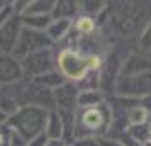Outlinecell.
Listing matches in <instances>:
<instances>
[{
  "instance_id": "cell-26",
  "label": "cell",
  "mask_w": 151,
  "mask_h": 146,
  "mask_svg": "<svg viewBox=\"0 0 151 146\" xmlns=\"http://www.w3.org/2000/svg\"><path fill=\"white\" fill-rule=\"evenodd\" d=\"M10 15H12V7L9 5V7L5 9V10H4V12H0V27L4 26V22L7 21L9 17H10Z\"/></svg>"
},
{
  "instance_id": "cell-17",
  "label": "cell",
  "mask_w": 151,
  "mask_h": 146,
  "mask_svg": "<svg viewBox=\"0 0 151 146\" xmlns=\"http://www.w3.org/2000/svg\"><path fill=\"white\" fill-rule=\"evenodd\" d=\"M126 134L131 139H134L136 143H139V145H146V143H150V139H151V126L148 122L131 126V127H127Z\"/></svg>"
},
{
  "instance_id": "cell-29",
  "label": "cell",
  "mask_w": 151,
  "mask_h": 146,
  "mask_svg": "<svg viewBox=\"0 0 151 146\" xmlns=\"http://www.w3.org/2000/svg\"><path fill=\"white\" fill-rule=\"evenodd\" d=\"M144 146H151V141H150V143H146V145H144Z\"/></svg>"
},
{
  "instance_id": "cell-18",
  "label": "cell",
  "mask_w": 151,
  "mask_h": 146,
  "mask_svg": "<svg viewBox=\"0 0 151 146\" xmlns=\"http://www.w3.org/2000/svg\"><path fill=\"white\" fill-rule=\"evenodd\" d=\"M31 82H36V83H39V85H42V87H46V88L56 90V88H58V87H61V85L65 83L66 80H65V77H63L58 70H55V71L44 73V75L34 78V80H31Z\"/></svg>"
},
{
  "instance_id": "cell-20",
  "label": "cell",
  "mask_w": 151,
  "mask_h": 146,
  "mask_svg": "<svg viewBox=\"0 0 151 146\" xmlns=\"http://www.w3.org/2000/svg\"><path fill=\"white\" fill-rule=\"evenodd\" d=\"M73 29H75L78 34L88 36L95 31V19L93 17H87V15H78L75 19Z\"/></svg>"
},
{
  "instance_id": "cell-9",
  "label": "cell",
  "mask_w": 151,
  "mask_h": 146,
  "mask_svg": "<svg viewBox=\"0 0 151 146\" xmlns=\"http://www.w3.org/2000/svg\"><path fill=\"white\" fill-rule=\"evenodd\" d=\"M22 80L21 63L12 55L0 53V85H12Z\"/></svg>"
},
{
  "instance_id": "cell-8",
  "label": "cell",
  "mask_w": 151,
  "mask_h": 146,
  "mask_svg": "<svg viewBox=\"0 0 151 146\" xmlns=\"http://www.w3.org/2000/svg\"><path fill=\"white\" fill-rule=\"evenodd\" d=\"M78 87L73 82H65L61 87L55 90V111L60 112H75L78 100Z\"/></svg>"
},
{
  "instance_id": "cell-1",
  "label": "cell",
  "mask_w": 151,
  "mask_h": 146,
  "mask_svg": "<svg viewBox=\"0 0 151 146\" xmlns=\"http://www.w3.org/2000/svg\"><path fill=\"white\" fill-rule=\"evenodd\" d=\"M112 122L110 105L104 100L95 107L78 109L75 111V127H73V141L82 138H104Z\"/></svg>"
},
{
  "instance_id": "cell-5",
  "label": "cell",
  "mask_w": 151,
  "mask_h": 146,
  "mask_svg": "<svg viewBox=\"0 0 151 146\" xmlns=\"http://www.w3.org/2000/svg\"><path fill=\"white\" fill-rule=\"evenodd\" d=\"M49 48H55V42L46 36V32L22 27L21 36H19V39L15 42V48L12 51V56L17 61H21L26 56L32 55L36 51H42V49H49Z\"/></svg>"
},
{
  "instance_id": "cell-16",
  "label": "cell",
  "mask_w": 151,
  "mask_h": 146,
  "mask_svg": "<svg viewBox=\"0 0 151 146\" xmlns=\"http://www.w3.org/2000/svg\"><path fill=\"white\" fill-rule=\"evenodd\" d=\"M22 26L34 31H42L46 32L48 26L51 24V15H22Z\"/></svg>"
},
{
  "instance_id": "cell-28",
  "label": "cell",
  "mask_w": 151,
  "mask_h": 146,
  "mask_svg": "<svg viewBox=\"0 0 151 146\" xmlns=\"http://www.w3.org/2000/svg\"><path fill=\"white\" fill-rule=\"evenodd\" d=\"M7 117H9V116L5 114V112H2V111H0V126L7 122Z\"/></svg>"
},
{
  "instance_id": "cell-22",
  "label": "cell",
  "mask_w": 151,
  "mask_h": 146,
  "mask_svg": "<svg viewBox=\"0 0 151 146\" xmlns=\"http://www.w3.org/2000/svg\"><path fill=\"white\" fill-rule=\"evenodd\" d=\"M29 5V0H14V2H10V7H12V12L15 15H24L26 12V9Z\"/></svg>"
},
{
  "instance_id": "cell-15",
  "label": "cell",
  "mask_w": 151,
  "mask_h": 146,
  "mask_svg": "<svg viewBox=\"0 0 151 146\" xmlns=\"http://www.w3.org/2000/svg\"><path fill=\"white\" fill-rule=\"evenodd\" d=\"M55 0H29L24 15H51Z\"/></svg>"
},
{
  "instance_id": "cell-21",
  "label": "cell",
  "mask_w": 151,
  "mask_h": 146,
  "mask_svg": "<svg viewBox=\"0 0 151 146\" xmlns=\"http://www.w3.org/2000/svg\"><path fill=\"white\" fill-rule=\"evenodd\" d=\"M139 49H141L143 55L144 53H151V21L143 31L141 37H139Z\"/></svg>"
},
{
  "instance_id": "cell-11",
  "label": "cell",
  "mask_w": 151,
  "mask_h": 146,
  "mask_svg": "<svg viewBox=\"0 0 151 146\" xmlns=\"http://www.w3.org/2000/svg\"><path fill=\"white\" fill-rule=\"evenodd\" d=\"M78 14V2L75 0H55V7L51 12V19H66L73 21V17Z\"/></svg>"
},
{
  "instance_id": "cell-2",
  "label": "cell",
  "mask_w": 151,
  "mask_h": 146,
  "mask_svg": "<svg viewBox=\"0 0 151 146\" xmlns=\"http://www.w3.org/2000/svg\"><path fill=\"white\" fill-rule=\"evenodd\" d=\"M102 66V60L97 55H82L75 49L63 48L56 55V70L66 82H80L90 71H97Z\"/></svg>"
},
{
  "instance_id": "cell-3",
  "label": "cell",
  "mask_w": 151,
  "mask_h": 146,
  "mask_svg": "<svg viewBox=\"0 0 151 146\" xmlns=\"http://www.w3.org/2000/svg\"><path fill=\"white\" fill-rule=\"evenodd\" d=\"M48 114L49 111H44L36 105H21L15 109V112H12L7 117L5 124L14 132H17L22 139L29 141L34 136L44 132Z\"/></svg>"
},
{
  "instance_id": "cell-7",
  "label": "cell",
  "mask_w": 151,
  "mask_h": 146,
  "mask_svg": "<svg viewBox=\"0 0 151 146\" xmlns=\"http://www.w3.org/2000/svg\"><path fill=\"white\" fill-rule=\"evenodd\" d=\"M22 27L24 26H22L21 15H15L12 12V15L0 27V53L2 55H12V51L15 48V42L19 39V36H21Z\"/></svg>"
},
{
  "instance_id": "cell-12",
  "label": "cell",
  "mask_w": 151,
  "mask_h": 146,
  "mask_svg": "<svg viewBox=\"0 0 151 146\" xmlns=\"http://www.w3.org/2000/svg\"><path fill=\"white\" fill-rule=\"evenodd\" d=\"M73 27V21H66V19H56L51 21V24L46 29V36L53 42H60L65 37L70 36V31Z\"/></svg>"
},
{
  "instance_id": "cell-13",
  "label": "cell",
  "mask_w": 151,
  "mask_h": 146,
  "mask_svg": "<svg viewBox=\"0 0 151 146\" xmlns=\"http://www.w3.org/2000/svg\"><path fill=\"white\" fill-rule=\"evenodd\" d=\"M44 134L49 141H63V122L58 111H49L48 121L44 126Z\"/></svg>"
},
{
  "instance_id": "cell-14",
  "label": "cell",
  "mask_w": 151,
  "mask_h": 146,
  "mask_svg": "<svg viewBox=\"0 0 151 146\" xmlns=\"http://www.w3.org/2000/svg\"><path fill=\"white\" fill-rule=\"evenodd\" d=\"M104 102V93L100 90H83L78 93L76 100V109H87V107H95Z\"/></svg>"
},
{
  "instance_id": "cell-6",
  "label": "cell",
  "mask_w": 151,
  "mask_h": 146,
  "mask_svg": "<svg viewBox=\"0 0 151 146\" xmlns=\"http://www.w3.org/2000/svg\"><path fill=\"white\" fill-rule=\"evenodd\" d=\"M116 93L124 99H137L146 97L151 93V71L139 73V75H129L121 77L114 83Z\"/></svg>"
},
{
  "instance_id": "cell-10",
  "label": "cell",
  "mask_w": 151,
  "mask_h": 146,
  "mask_svg": "<svg viewBox=\"0 0 151 146\" xmlns=\"http://www.w3.org/2000/svg\"><path fill=\"white\" fill-rule=\"evenodd\" d=\"M151 71V60L141 53H132L127 56V60L122 65V77H129V75H139V73H146Z\"/></svg>"
},
{
  "instance_id": "cell-24",
  "label": "cell",
  "mask_w": 151,
  "mask_h": 146,
  "mask_svg": "<svg viewBox=\"0 0 151 146\" xmlns=\"http://www.w3.org/2000/svg\"><path fill=\"white\" fill-rule=\"evenodd\" d=\"M70 146H99V138H82L75 139Z\"/></svg>"
},
{
  "instance_id": "cell-25",
  "label": "cell",
  "mask_w": 151,
  "mask_h": 146,
  "mask_svg": "<svg viewBox=\"0 0 151 146\" xmlns=\"http://www.w3.org/2000/svg\"><path fill=\"white\" fill-rule=\"evenodd\" d=\"M99 146H124L119 139L114 138H99Z\"/></svg>"
},
{
  "instance_id": "cell-19",
  "label": "cell",
  "mask_w": 151,
  "mask_h": 146,
  "mask_svg": "<svg viewBox=\"0 0 151 146\" xmlns=\"http://www.w3.org/2000/svg\"><path fill=\"white\" fill-rule=\"evenodd\" d=\"M107 4L100 2V0H85V2H78V14L87 15V17H93L100 10H104Z\"/></svg>"
},
{
  "instance_id": "cell-27",
  "label": "cell",
  "mask_w": 151,
  "mask_h": 146,
  "mask_svg": "<svg viewBox=\"0 0 151 146\" xmlns=\"http://www.w3.org/2000/svg\"><path fill=\"white\" fill-rule=\"evenodd\" d=\"M9 5H10V2H7V0H0V12H4Z\"/></svg>"
},
{
  "instance_id": "cell-23",
  "label": "cell",
  "mask_w": 151,
  "mask_h": 146,
  "mask_svg": "<svg viewBox=\"0 0 151 146\" xmlns=\"http://www.w3.org/2000/svg\"><path fill=\"white\" fill-rule=\"evenodd\" d=\"M48 143H49L48 136H46L44 132H41V134L34 136L32 139H29V141H27V145H26V146H46Z\"/></svg>"
},
{
  "instance_id": "cell-4",
  "label": "cell",
  "mask_w": 151,
  "mask_h": 146,
  "mask_svg": "<svg viewBox=\"0 0 151 146\" xmlns=\"http://www.w3.org/2000/svg\"><path fill=\"white\" fill-rule=\"evenodd\" d=\"M56 53L55 48L42 49V51H36L32 55L26 56L21 60V70H22V78L24 80H34V78L41 77L44 73L55 71L56 70Z\"/></svg>"
}]
</instances>
